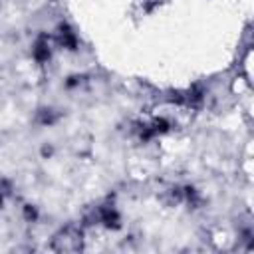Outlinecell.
I'll return each instance as SVG.
<instances>
[{"instance_id":"1","label":"cell","mask_w":254,"mask_h":254,"mask_svg":"<svg viewBox=\"0 0 254 254\" xmlns=\"http://www.w3.org/2000/svg\"><path fill=\"white\" fill-rule=\"evenodd\" d=\"M97 220L103 222L107 228H117L119 226V214H117L115 208H99Z\"/></svg>"},{"instance_id":"2","label":"cell","mask_w":254,"mask_h":254,"mask_svg":"<svg viewBox=\"0 0 254 254\" xmlns=\"http://www.w3.org/2000/svg\"><path fill=\"white\" fill-rule=\"evenodd\" d=\"M32 56L36 62L44 64L50 60V46H48V40L46 38H40L36 44H34V50H32Z\"/></svg>"},{"instance_id":"3","label":"cell","mask_w":254,"mask_h":254,"mask_svg":"<svg viewBox=\"0 0 254 254\" xmlns=\"http://www.w3.org/2000/svg\"><path fill=\"white\" fill-rule=\"evenodd\" d=\"M60 44L64 48H67V50H75L77 48V38H75V34L67 26H62L60 28Z\"/></svg>"},{"instance_id":"4","label":"cell","mask_w":254,"mask_h":254,"mask_svg":"<svg viewBox=\"0 0 254 254\" xmlns=\"http://www.w3.org/2000/svg\"><path fill=\"white\" fill-rule=\"evenodd\" d=\"M0 204H2V194H0Z\"/></svg>"}]
</instances>
